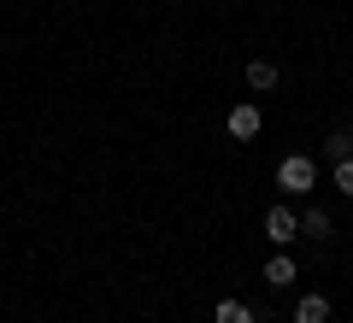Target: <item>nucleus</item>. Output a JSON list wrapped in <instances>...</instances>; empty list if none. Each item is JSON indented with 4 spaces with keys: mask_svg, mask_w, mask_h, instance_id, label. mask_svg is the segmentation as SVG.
Instances as JSON below:
<instances>
[{
    "mask_svg": "<svg viewBox=\"0 0 353 323\" xmlns=\"http://www.w3.org/2000/svg\"><path fill=\"white\" fill-rule=\"evenodd\" d=\"M277 188L283 194H312L318 188V159L312 153H289V159L277 165Z\"/></svg>",
    "mask_w": 353,
    "mask_h": 323,
    "instance_id": "obj_1",
    "label": "nucleus"
},
{
    "mask_svg": "<svg viewBox=\"0 0 353 323\" xmlns=\"http://www.w3.org/2000/svg\"><path fill=\"white\" fill-rule=\"evenodd\" d=\"M294 236H301V218H294L289 206L265 211V241H271V247H294Z\"/></svg>",
    "mask_w": 353,
    "mask_h": 323,
    "instance_id": "obj_2",
    "label": "nucleus"
},
{
    "mask_svg": "<svg viewBox=\"0 0 353 323\" xmlns=\"http://www.w3.org/2000/svg\"><path fill=\"white\" fill-rule=\"evenodd\" d=\"M259 124H265V118H259V106H253V100L230 106V118H224V129H230L236 141H253V136H259Z\"/></svg>",
    "mask_w": 353,
    "mask_h": 323,
    "instance_id": "obj_3",
    "label": "nucleus"
},
{
    "mask_svg": "<svg viewBox=\"0 0 353 323\" xmlns=\"http://www.w3.org/2000/svg\"><path fill=\"white\" fill-rule=\"evenodd\" d=\"M294 323H330V300L324 294H301L294 300Z\"/></svg>",
    "mask_w": 353,
    "mask_h": 323,
    "instance_id": "obj_4",
    "label": "nucleus"
},
{
    "mask_svg": "<svg viewBox=\"0 0 353 323\" xmlns=\"http://www.w3.org/2000/svg\"><path fill=\"white\" fill-rule=\"evenodd\" d=\"M212 323H259V317H253L248 300H218V306H212Z\"/></svg>",
    "mask_w": 353,
    "mask_h": 323,
    "instance_id": "obj_5",
    "label": "nucleus"
},
{
    "mask_svg": "<svg viewBox=\"0 0 353 323\" xmlns=\"http://www.w3.org/2000/svg\"><path fill=\"white\" fill-rule=\"evenodd\" d=\"M265 282H271V288H289L294 282V259H289V253H277V259L265 264Z\"/></svg>",
    "mask_w": 353,
    "mask_h": 323,
    "instance_id": "obj_6",
    "label": "nucleus"
},
{
    "mask_svg": "<svg viewBox=\"0 0 353 323\" xmlns=\"http://www.w3.org/2000/svg\"><path fill=\"white\" fill-rule=\"evenodd\" d=\"M301 236H312V241H324V236H330V211H324V206H312V211L301 218Z\"/></svg>",
    "mask_w": 353,
    "mask_h": 323,
    "instance_id": "obj_7",
    "label": "nucleus"
},
{
    "mask_svg": "<svg viewBox=\"0 0 353 323\" xmlns=\"http://www.w3.org/2000/svg\"><path fill=\"white\" fill-rule=\"evenodd\" d=\"M277 83V65L271 59H248V88H271Z\"/></svg>",
    "mask_w": 353,
    "mask_h": 323,
    "instance_id": "obj_8",
    "label": "nucleus"
},
{
    "mask_svg": "<svg viewBox=\"0 0 353 323\" xmlns=\"http://www.w3.org/2000/svg\"><path fill=\"white\" fill-rule=\"evenodd\" d=\"M336 188L353 200V153H347V159H336Z\"/></svg>",
    "mask_w": 353,
    "mask_h": 323,
    "instance_id": "obj_9",
    "label": "nucleus"
},
{
    "mask_svg": "<svg viewBox=\"0 0 353 323\" xmlns=\"http://www.w3.org/2000/svg\"><path fill=\"white\" fill-rule=\"evenodd\" d=\"M347 153H353V136H347V129H336V136H330V159H347Z\"/></svg>",
    "mask_w": 353,
    "mask_h": 323,
    "instance_id": "obj_10",
    "label": "nucleus"
}]
</instances>
